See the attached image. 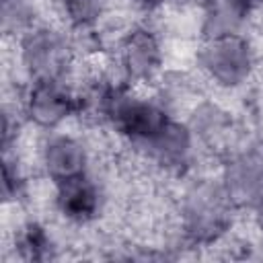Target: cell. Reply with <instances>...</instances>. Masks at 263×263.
Segmentation results:
<instances>
[{
  "label": "cell",
  "instance_id": "1",
  "mask_svg": "<svg viewBox=\"0 0 263 263\" xmlns=\"http://www.w3.org/2000/svg\"><path fill=\"white\" fill-rule=\"evenodd\" d=\"M199 64L216 84L234 88L249 78L255 60L251 43L240 33H230L203 39Z\"/></svg>",
  "mask_w": 263,
  "mask_h": 263
},
{
  "label": "cell",
  "instance_id": "2",
  "mask_svg": "<svg viewBox=\"0 0 263 263\" xmlns=\"http://www.w3.org/2000/svg\"><path fill=\"white\" fill-rule=\"evenodd\" d=\"M230 208L222 185H197L183 203V226L195 242L216 240L228 226Z\"/></svg>",
  "mask_w": 263,
  "mask_h": 263
},
{
  "label": "cell",
  "instance_id": "3",
  "mask_svg": "<svg viewBox=\"0 0 263 263\" xmlns=\"http://www.w3.org/2000/svg\"><path fill=\"white\" fill-rule=\"evenodd\" d=\"M21 62L33 80H62L70 66V47L62 33L33 27L21 37Z\"/></svg>",
  "mask_w": 263,
  "mask_h": 263
},
{
  "label": "cell",
  "instance_id": "4",
  "mask_svg": "<svg viewBox=\"0 0 263 263\" xmlns=\"http://www.w3.org/2000/svg\"><path fill=\"white\" fill-rule=\"evenodd\" d=\"M78 109V99L62 84V80H33L25 97L27 117L43 127H58Z\"/></svg>",
  "mask_w": 263,
  "mask_h": 263
},
{
  "label": "cell",
  "instance_id": "5",
  "mask_svg": "<svg viewBox=\"0 0 263 263\" xmlns=\"http://www.w3.org/2000/svg\"><path fill=\"white\" fill-rule=\"evenodd\" d=\"M119 68L129 82H146L150 80L162 62V49L158 37L146 27L129 29L117 47Z\"/></svg>",
  "mask_w": 263,
  "mask_h": 263
},
{
  "label": "cell",
  "instance_id": "6",
  "mask_svg": "<svg viewBox=\"0 0 263 263\" xmlns=\"http://www.w3.org/2000/svg\"><path fill=\"white\" fill-rule=\"evenodd\" d=\"M222 189L232 208H253L263 197V160L255 154H240L224 166Z\"/></svg>",
  "mask_w": 263,
  "mask_h": 263
},
{
  "label": "cell",
  "instance_id": "7",
  "mask_svg": "<svg viewBox=\"0 0 263 263\" xmlns=\"http://www.w3.org/2000/svg\"><path fill=\"white\" fill-rule=\"evenodd\" d=\"M41 162L47 177L58 185V183L86 175L88 156L82 142H78L72 136L60 134L45 142L41 152Z\"/></svg>",
  "mask_w": 263,
  "mask_h": 263
},
{
  "label": "cell",
  "instance_id": "8",
  "mask_svg": "<svg viewBox=\"0 0 263 263\" xmlns=\"http://www.w3.org/2000/svg\"><path fill=\"white\" fill-rule=\"evenodd\" d=\"M55 203L58 210L76 224L90 222L101 208V193L97 185L86 177H76L64 183H58V193H55Z\"/></svg>",
  "mask_w": 263,
  "mask_h": 263
},
{
  "label": "cell",
  "instance_id": "9",
  "mask_svg": "<svg viewBox=\"0 0 263 263\" xmlns=\"http://www.w3.org/2000/svg\"><path fill=\"white\" fill-rule=\"evenodd\" d=\"M191 144H193V136L191 129L175 119H168L162 129L148 140L144 146L148 148V154L164 168L171 171H179L187 164L189 154H191Z\"/></svg>",
  "mask_w": 263,
  "mask_h": 263
},
{
  "label": "cell",
  "instance_id": "10",
  "mask_svg": "<svg viewBox=\"0 0 263 263\" xmlns=\"http://www.w3.org/2000/svg\"><path fill=\"white\" fill-rule=\"evenodd\" d=\"M245 16L247 10L238 4V0H205L201 21L203 39L238 33Z\"/></svg>",
  "mask_w": 263,
  "mask_h": 263
},
{
  "label": "cell",
  "instance_id": "11",
  "mask_svg": "<svg viewBox=\"0 0 263 263\" xmlns=\"http://www.w3.org/2000/svg\"><path fill=\"white\" fill-rule=\"evenodd\" d=\"M16 249L27 261H43L49 257L51 240L39 224H27L16 236Z\"/></svg>",
  "mask_w": 263,
  "mask_h": 263
},
{
  "label": "cell",
  "instance_id": "12",
  "mask_svg": "<svg viewBox=\"0 0 263 263\" xmlns=\"http://www.w3.org/2000/svg\"><path fill=\"white\" fill-rule=\"evenodd\" d=\"M33 6L29 0H2V31L6 35H25L33 29Z\"/></svg>",
  "mask_w": 263,
  "mask_h": 263
},
{
  "label": "cell",
  "instance_id": "13",
  "mask_svg": "<svg viewBox=\"0 0 263 263\" xmlns=\"http://www.w3.org/2000/svg\"><path fill=\"white\" fill-rule=\"evenodd\" d=\"M66 21L76 29L92 27L103 10V0H60Z\"/></svg>",
  "mask_w": 263,
  "mask_h": 263
},
{
  "label": "cell",
  "instance_id": "14",
  "mask_svg": "<svg viewBox=\"0 0 263 263\" xmlns=\"http://www.w3.org/2000/svg\"><path fill=\"white\" fill-rule=\"evenodd\" d=\"M238 4L249 12V10L257 8V6H261V4H263V0H238Z\"/></svg>",
  "mask_w": 263,
  "mask_h": 263
},
{
  "label": "cell",
  "instance_id": "15",
  "mask_svg": "<svg viewBox=\"0 0 263 263\" xmlns=\"http://www.w3.org/2000/svg\"><path fill=\"white\" fill-rule=\"evenodd\" d=\"M144 6H148V8H156V6H160V4H164L166 0H140Z\"/></svg>",
  "mask_w": 263,
  "mask_h": 263
}]
</instances>
